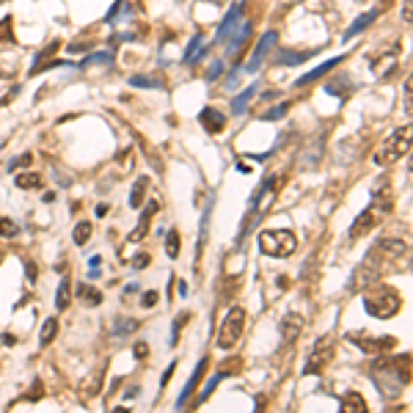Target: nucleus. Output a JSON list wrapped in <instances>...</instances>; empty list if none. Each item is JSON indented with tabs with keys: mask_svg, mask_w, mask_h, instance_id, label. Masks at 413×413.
Masks as SVG:
<instances>
[{
	"mask_svg": "<svg viewBox=\"0 0 413 413\" xmlns=\"http://www.w3.org/2000/svg\"><path fill=\"white\" fill-rule=\"evenodd\" d=\"M411 356H394V358H386V353H380L377 361L369 364V375L377 386V391L383 394V400H397L403 394V386L411 383Z\"/></svg>",
	"mask_w": 413,
	"mask_h": 413,
	"instance_id": "obj_1",
	"label": "nucleus"
},
{
	"mask_svg": "<svg viewBox=\"0 0 413 413\" xmlns=\"http://www.w3.org/2000/svg\"><path fill=\"white\" fill-rule=\"evenodd\" d=\"M364 309H367L369 317L389 320V317H394L403 309V298H400V292L394 287L375 281V287L364 295Z\"/></svg>",
	"mask_w": 413,
	"mask_h": 413,
	"instance_id": "obj_2",
	"label": "nucleus"
},
{
	"mask_svg": "<svg viewBox=\"0 0 413 413\" xmlns=\"http://www.w3.org/2000/svg\"><path fill=\"white\" fill-rule=\"evenodd\" d=\"M411 140H413V127L411 124H405V127H400L394 136L389 138L377 152H375V166H380V168H386V166H394V163H400L408 152H411Z\"/></svg>",
	"mask_w": 413,
	"mask_h": 413,
	"instance_id": "obj_3",
	"label": "nucleus"
},
{
	"mask_svg": "<svg viewBox=\"0 0 413 413\" xmlns=\"http://www.w3.org/2000/svg\"><path fill=\"white\" fill-rule=\"evenodd\" d=\"M259 248L265 256L273 259H287L298 248V237L289 229H265L259 234Z\"/></svg>",
	"mask_w": 413,
	"mask_h": 413,
	"instance_id": "obj_4",
	"label": "nucleus"
},
{
	"mask_svg": "<svg viewBox=\"0 0 413 413\" xmlns=\"http://www.w3.org/2000/svg\"><path fill=\"white\" fill-rule=\"evenodd\" d=\"M386 256L377 251V248H372L367 254V259L353 270V278H350V284H347V289L350 292H361V289H367L369 284H375L380 275H383V268H386Z\"/></svg>",
	"mask_w": 413,
	"mask_h": 413,
	"instance_id": "obj_5",
	"label": "nucleus"
},
{
	"mask_svg": "<svg viewBox=\"0 0 413 413\" xmlns=\"http://www.w3.org/2000/svg\"><path fill=\"white\" fill-rule=\"evenodd\" d=\"M245 320H248V314H245L242 306L229 309L226 317H224V322H221V328H218L215 345H218L221 350H234L237 342H240V336H242V331H245Z\"/></svg>",
	"mask_w": 413,
	"mask_h": 413,
	"instance_id": "obj_6",
	"label": "nucleus"
},
{
	"mask_svg": "<svg viewBox=\"0 0 413 413\" xmlns=\"http://www.w3.org/2000/svg\"><path fill=\"white\" fill-rule=\"evenodd\" d=\"M333 356H336V342L328 333V336H322L320 342L314 345V350H312V356H309V361L303 367V375H320V372H325L333 364Z\"/></svg>",
	"mask_w": 413,
	"mask_h": 413,
	"instance_id": "obj_7",
	"label": "nucleus"
},
{
	"mask_svg": "<svg viewBox=\"0 0 413 413\" xmlns=\"http://www.w3.org/2000/svg\"><path fill=\"white\" fill-rule=\"evenodd\" d=\"M347 339L356 342V347H361V350L369 353V356H380V353H389V350L397 347V339H394V336H369L367 331H361V333H350Z\"/></svg>",
	"mask_w": 413,
	"mask_h": 413,
	"instance_id": "obj_8",
	"label": "nucleus"
},
{
	"mask_svg": "<svg viewBox=\"0 0 413 413\" xmlns=\"http://www.w3.org/2000/svg\"><path fill=\"white\" fill-rule=\"evenodd\" d=\"M397 69H400V45H394L389 52H383V55H377V58L372 61V75L380 78V80L391 78Z\"/></svg>",
	"mask_w": 413,
	"mask_h": 413,
	"instance_id": "obj_9",
	"label": "nucleus"
},
{
	"mask_svg": "<svg viewBox=\"0 0 413 413\" xmlns=\"http://www.w3.org/2000/svg\"><path fill=\"white\" fill-rule=\"evenodd\" d=\"M380 210H377V204H372V207H367L364 212H358V218L353 221V226H350V240H361L364 234H369V231L377 226V221H380Z\"/></svg>",
	"mask_w": 413,
	"mask_h": 413,
	"instance_id": "obj_10",
	"label": "nucleus"
},
{
	"mask_svg": "<svg viewBox=\"0 0 413 413\" xmlns=\"http://www.w3.org/2000/svg\"><path fill=\"white\" fill-rule=\"evenodd\" d=\"M389 262H403V259H408V254H411V248H408V242H403V240H394V237H386V240H380L377 245H375Z\"/></svg>",
	"mask_w": 413,
	"mask_h": 413,
	"instance_id": "obj_11",
	"label": "nucleus"
},
{
	"mask_svg": "<svg viewBox=\"0 0 413 413\" xmlns=\"http://www.w3.org/2000/svg\"><path fill=\"white\" fill-rule=\"evenodd\" d=\"M198 122H201V127H204L210 136H218V133L226 130V116H224L218 108H204V110L198 113Z\"/></svg>",
	"mask_w": 413,
	"mask_h": 413,
	"instance_id": "obj_12",
	"label": "nucleus"
},
{
	"mask_svg": "<svg viewBox=\"0 0 413 413\" xmlns=\"http://www.w3.org/2000/svg\"><path fill=\"white\" fill-rule=\"evenodd\" d=\"M242 11H245V3H234V6H231V11L226 14V20H224L221 28H218V42H221V45L229 42V36L234 34V28L242 22Z\"/></svg>",
	"mask_w": 413,
	"mask_h": 413,
	"instance_id": "obj_13",
	"label": "nucleus"
},
{
	"mask_svg": "<svg viewBox=\"0 0 413 413\" xmlns=\"http://www.w3.org/2000/svg\"><path fill=\"white\" fill-rule=\"evenodd\" d=\"M207 364H210V361H207V356H204V358H201V361L196 364V372L190 375L187 386H184L182 394H180V400H177V408H184V405L190 403V397L196 394V389H198V383H201V377H204V372H207Z\"/></svg>",
	"mask_w": 413,
	"mask_h": 413,
	"instance_id": "obj_14",
	"label": "nucleus"
},
{
	"mask_svg": "<svg viewBox=\"0 0 413 413\" xmlns=\"http://www.w3.org/2000/svg\"><path fill=\"white\" fill-rule=\"evenodd\" d=\"M278 331H281L284 345H292L303 331V317L300 314H284V320L278 322Z\"/></svg>",
	"mask_w": 413,
	"mask_h": 413,
	"instance_id": "obj_15",
	"label": "nucleus"
},
{
	"mask_svg": "<svg viewBox=\"0 0 413 413\" xmlns=\"http://www.w3.org/2000/svg\"><path fill=\"white\" fill-rule=\"evenodd\" d=\"M160 210V201H149L146 207H143V212H140V221H138V226L133 229L130 234V242H138V240H143L146 237V231H149V224H152V218H154V212Z\"/></svg>",
	"mask_w": 413,
	"mask_h": 413,
	"instance_id": "obj_16",
	"label": "nucleus"
},
{
	"mask_svg": "<svg viewBox=\"0 0 413 413\" xmlns=\"http://www.w3.org/2000/svg\"><path fill=\"white\" fill-rule=\"evenodd\" d=\"M372 201H380L383 215L391 210V182H389V177H383V180H377L372 184Z\"/></svg>",
	"mask_w": 413,
	"mask_h": 413,
	"instance_id": "obj_17",
	"label": "nucleus"
},
{
	"mask_svg": "<svg viewBox=\"0 0 413 413\" xmlns=\"http://www.w3.org/2000/svg\"><path fill=\"white\" fill-rule=\"evenodd\" d=\"M275 45V31H268L265 36H262V42L256 45L254 50V58H251V64H248V72H256L262 64H265V58H268V50Z\"/></svg>",
	"mask_w": 413,
	"mask_h": 413,
	"instance_id": "obj_18",
	"label": "nucleus"
},
{
	"mask_svg": "<svg viewBox=\"0 0 413 413\" xmlns=\"http://www.w3.org/2000/svg\"><path fill=\"white\" fill-rule=\"evenodd\" d=\"M58 50V42H52L50 47H45L39 55H36V61H34V66H31V75H39V72H45V69H52V66H64L66 61H50V55Z\"/></svg>",
	"mask_w": 413,
	"mask_h": 413,
	"instance_id": "obj_19",
	"label": "nucleus"
},
{
	"mask_svg": "<svg viewBox=\"0 0 413 413\" xmlns=\"http://www.w3.org/2000/svg\"><path fill=\"white\" fill-rule=\"evenodd\" d=\"M342 61H345V55H336V58H331V61H325V64H320V66H317V69H312V72H309V75H303V78H300V80H298V83H295V86H298V89H300V86H309V83H314V80H320L322 75H328V72H331V69H333V66H339V64H342Z\"/></svg>",
	"mask_w": 413,
	"mask_h": 413,
	"instance_id": "obj_20",
	"label": "nucleus"
},
{
	"mask_svg": "<svg viewBox=\"0 0 413 413\" xmlns=\"http://www.w3.org/2000/svg\"><path fill=\"white\" fill-rule=\"evenodd\" d=\"M377 17H380V11H377V8H375V11H367V14H361V17H358V20H356V22H353V25H350L347 31H345V36H342V39H345V42L356 39L358 34H364V31H367L369 25H372V22L377 20Z\"/></svg>",
	"mask_w": 413,
	"mask_h": 413,
	"instance_id": "obj_21",
	"label": "nucleus"
},
{
	"mask_svg": "<svg viewBox=\"0 0 413 413\" xmlns=\"http://www.w3.org/2000/svg\"><path fill=\"white\" fill-rule=\"evenodd\" d=\"M20 72V55L17 52H0V80H14Z\"/></svg>",
	"mask_w": 413,
	"mask_h": 413,
	"instance_id": "obj_22",
	"label": "nucleus"
},
{
	"mask_svg": "<svg viewBox=\"0 0 413 413\" xmlns=\"http://www.w3.org/2000/svg\"><path fill=\"white\" fill-rule=\"evenodd\" d=\"M75 295H78V300H80L83 306H99V303H102V292H99L96 287H92V284H78Z\"/></svg>",
	"mask_w": 413,
	"mask_h": 413,
	"instance_id": "obj_23",
	"label": "nucleus"
},
{
	"mask_svg": "<svg viewBox=\"0 0 413 413\" xmlns=\"http://www.w3.org/2000/svg\"><path fill=\"white\" fill-rule=\"evenodd\" d=\"M342 411L345 413H367V400L358 391H347L342 397Z\"/></svg>",
	"mask_w": 413,
	"mask_h": 413,
	"instance_id": "obj_24",
	"label": "nucleus"
},
{
	"mask_svg": "<svg viewBox=\"0 0 413 413\" xmlns=\"http://www.w3.org/2000/svg\"><path fill=\"white\" fill-rule=\"evenodd\" d=\"M273 187H275V177H270V174H268V177H265L262 182H259V187L254 190V196L248 198V210H251V212H256L259 201H262V198H265V196H268V193H270Z\"/></svg>",
	"mask_w": 413,
	"mask_h": 413,
	"instance_id": "obj_25",
	"label": "nucleus"
},
{
	"mask_svg": "<svg viewBox=\"0 0 413 413\" xmlns=\"http://www.w3.org/2000/svg\"><path fill=\"white\" fill-rule=\"evenodd\" d=\"M309 58H314V52H292V50H287V52H278V61L275 64H281V66H298V64H303Z\"/></svg>",
	"mask_w": 413,
	"mask_h": 413,
	"instance_id": "obj_26",
	"label": "nucleus"
},
{
	"mask_svg": "<svg viewBox=\"0 0 413 413\" xmlns=\"http://www.w3.org/2000/svg\"><path fill=\"white\" fill-rule=\"evenodd\" d=\"M14 184L20 187V190H39L45 180H42V174H17L14 177Z\"/></svg>",
	"mask_w": 413,
	"mask_h": 413,
	"instance_id": "obj_27",
	"label": "nucleus"
},
{
	"mask_svg": "<svg viewBox=\"0 0 413 413\" xmlns=\"http://www.w3.org/2000/svg\"><path fill=\"white\" fill-rule=\"evenodd\" d=\"M254 94H256V86H251V89H245L242 94H237V96H234V102H231V113L242 116V113H245V108H248V102L254 99Z\"/></svg>",
	"mask_w": 413,
	"mask_h": 413,
	"instance_id": "obj_28",
	"label": "nucleus"
},
{
	"mask_svg": "<svg viewBox=\"0 0 413 413\" xmlns=\"http://www.w3.org/2000/svg\"><path fill=\"white\" fill-rule=\"evenodd\" d=\"M146 187H149V177H138V182L133 184V193H130V207H133V210H138V207L143 204Z\"/></svg>",
	"mask_w": 413,
	"mask_h": 413,
	"instance_id": "obj_29",
	"label": "nucleus"
},
{
	"mask_svg": "<svg viewBox=\"0 0 413 413\" xmlns=\"http://www.w3.org/2000/svg\"><path fill=\"white\" fill-rule=\"evenodd\" d=\"M130 86H136V89H166V83L160 78H149V75H133Z\"/></svg>",
	"mask_w": 413,
	"mask_h": 413,
	"instance_id": "obj_30",
	"label": "nucleus"
},
{
	"mask_svg": "<svg viewBox=\"0 0 413 413\" xmlns=\"http://www.w3.org/2000/svg\"><path fill=\"white\" fill-rule=\"evenodd\" d=\"M69 278H61V284H58V292H55V309L58 312H64V309H69Z\"/></svg>",
	"mask_w": 413,
	"mask_h": 413,
	"instance_id": "obj_31",
	"label": "nucleus"
},
{
	"mask_svg": "<svg viewBox=\"0 0 413 413\" xmlns=\"http://www.w3.org/2000/svg\"><path fill=\"white\" fill-rule=\"evenodd\" d=\"M180 245H182L180 231L171 229L168 234H166V254H168V259H177V256H180Z\"/></svg>",
	"mask_w": 413,
	"mask_h": 413,
	"instance_id": "obj_32",
	"label": "nucleus"
},
{
	"mask_svg": "<svg viewBox=\"0 0 413 413\" xmlns=\"http://www.w3.org/2000/svg\"><path fill=\"white\" fill-rule=\"evenodd\" d=\"M55 333H58V320H55V317H50V320H45V325H42L39 345H42V347H47V345L55 339Z\"/></svg>",
	"mask_w": 413,
	"mask_h": 413,
	"instance_id": "obj_33",
	"label": "nucleus"
},
{
	"mask_svg": "<svg viewBox=\"0 0 413 413\" xmlns=\"http://www.w3.org/2000/svg\"><path fill=\"white\" fill-rule=\"evenodd\" d=\"M198 47H201V34H196L190 39V45L184 50V64H196L198 58H204V52H198Z\"/></svg>",
	"mask_w": 413,
	"mask_h": 413,
	"instance_id": "obj_34",
	"label": "nucleus"
},
{
	"mask_svg": "<svg viewBox=\"0 0 413 413\" xmlns=\"http://www.w3.org/2000/svg\"><path fill=\"white\" fill-rule=\"evenodd\" d=\"M72 237H75L78 245H86V242L92 240V224H89V221H80V224L75 226V231H72Z\"/></svg>",
	"mask_w": 413,
	"mask_h": 413,
	"instance_id": "obj_35",
	"label": "nucleus"
},
{
	"mask_svg": "<svg viewBox=\"0 0 413 413\" xmlns=\"http://www.w3.org/2000/svg\"><path fill=\"white\" fill-rule=\"evenodd\" d=\"M20 234V224L11 221V218H0V237L3 240H14Z\"/></svg>",
	"mask_w": 413,
	"mask_h": 413,
	"instance_id": "obj_36",
	"label": "nucleus"
},
{
	"mask_svg": "<svg viewBox=\"0 0 413 413\" xmlns=\"http://www.w3.org/2000/svg\"><path fill=\"white\" fill-rule=\"evenodd\" d=\"M133 331H138V320H130V317H122V320H116V325H113V333L116 336H130Z\"/></svg>",
	"mask_w": 413,
	"mask_h": 413,
	"instance_id": "obj_37",
	"label": "nucleus"
},
{
	"mask_svg": "<svg viewBox=\"0 0 413 413\" xmlns=\"http://www.w3.org/2000/svg\"><path fill=\"white\" fill-rule=\"evenodd\" d=\"M3 42H14V20H11V14H6L0 20V45Z\"/></svg>",
	"mask_w": 413,
	"mask_h": 413,
	"instance_id": "obj_38",
	"label": "nucleus"
},
{
	"mask_svg": "<svg viewBox=\"0 0 413 413\" xmlns=\"http://www.w3.org/2000/svg\"><path fill=\"white\" fill-rule=\"evenodd\" d=\"M187 320H190V312H182V314H177V320H174V325H171V347L180 342V333H182V328L187 325Z\"/></svg>",
	"mask_w": 413,
	"mask_h": 413,
	"instance_id": "obj_39",
	"label": "nucleus"
},
{
	"mask_svg": "<svg viewBox=\"0 0 413 413\" xmlns=\"http://www.w3.org/2000/svg\"><path fill=\"white\" fill-rule=\"evenodd\" d=\"M34 163V157H31V152H25V154H20V157H14L11 163H8V168L6 171H11V174H17L20 168H28Z\"/></svg>",
	"mask_w": 413,
	"mask_h": 413,
	"instance_id": "obj_40",
	"label": "nucleus"
},
{
	"mask_svg": "<svg viewBox=\"0 0 413 413\" xmlns=\"http://www.w3.org/2000/svg\"><path fill=\"white\" fill-rule=\"evenodd\" d=\"M289 108H292V105H289V102H281V105H275L273 110H268V113H265V116H262V119H265V122H275V119H284V116H287V110H289Z\"/></svg>",
	"mask_w": 413,
	"mask_h": 413,
	"instance_id": "obj_41",
	"label": "nucleus"
},
{
	"mask_svg": "<svg viewBox=\"0 0 413 413\" xmlns=\"http://www.w3.org/2000/svg\"><path fill=\"white\" fill-rule=\"evenodd\" d=\"M157 300H160V295H157L154 289H149V292H143V300H140V303H143V309H154Z\"/></svg>",
	"mask_w": 413,
	"mask_h": 413,
	"instance_id": "obj_42",
	"label": "nucleus"
},
{
	"mask_svg": "<svg viewBox=\"0 0 413 413\" xmlns=\"http://www.w3.org/2000/svg\"><path fill=\"white\" fill-rule=\"evenodd\" d=\"M122 6H124V0H116V3L110 6V11L105 14V22H113V20L119 17V11H122Z\"/></svg>",
	"mask_w": 413,
	"mask_h": 413,
	"instance_id": "obj_43",
	"label": "nucleus"
},
{
	"mask_svg": "<svg viewBox=\"0 0 413 413\" xmlns=\"http://www.w3.org/2000/svg\"><path fill=\"white\" fill-rule=\"evenodd\" d=\"M149 262H152L149 254H138L136 259H133V268H136V270H143V268H149Z\"/></svg>",
	"mask_w": 413,
	"mask_h": 413,
	"instance_id": "obj_44",
	"label": "nucleus"
},
{
	"mask_svg": "<svg viewBox=\"0 0 413 413\" xmlns=\"http://www.w3.org/2000/svg\"><path fill=\"white\" fill-rule=\"evenodd\" d=\"M133 353H136V358H140V361H143V358L149 356V347H146V342H138L136 347H133Z\"/></svg>",
	"mask_w": 413,
	"mask_h": 413,
	"instance_id": "obj_45",
	"label": "nucleus"
},
{
	"mask_svg": "<svg viewBox=\"0 0 413 413\" xmlns=\"http://www.w3.org/2000/svg\"><path fill=\"white\" fill-rule=\"evenodd\" d=\"M221 69H224V64H221V61H215V64H212V69H210V72H207V80H210V83H212V80H215V78H218V75H221Z\"/></svg>",
	"mask_w": 413,
	"mask_h": 413,
	"instance_id": "obj_46",
	"label": "nucleus"
},
{
	"mask_svg": "<svg viewBox=\"0 0 413 413\" xmlns=\"http://www.w3.org/2000/svg\"><path fill=\"white\" fill-rule=\"evenodd\" d=\"M405 113L411 116V80H405Z\"/></svg>",
	"mask_w": 413,
	"mask_h": 413,
	"instance_id": "obj_47",
	"label": "nucleus"
},
{
	"mask_svg": "<svg viewBox=\"0 0 413 413\" xmlns=\"http://www.w3.org/2000/svg\"><path fill=\"white\" fill-rule=\"evenodd\" d=\"M174 369H177V361H174V364H168V369H166V375H163V380H160V386H168V380H171Z\"/></svg>",
	"mask_w": 413,
	"mask_h": 413,
	"instance_id": "obj_48",
	"label": "nucleus"
},
{
	"mask_svg": "<svg viewBox=\"0 0 413 413\" xmlns=\"http://www.w3.org/2000/svg\"><path fill=\"white\" fill-rule=\"evenodd\" d=\"M25 270H28V275H31L28 281H36V265H34V262H28V259H25Z\"/></svg>",
	"mask_w": 413,
	"mask_h": 413,
	"instance_id": "obj_49",
	"label": "nucleus"
},
{
	"mask_svg": "<svg viewBox=\"0 0 413 413\" xmlns=\"http://www.w3.org/2000/svg\"><path fill=\"white\" fill-rule=\"evenodd\" d=\"M403 20L411 22V0H405V11H403Z\"/></svg>",
	"mask_w": 413,
	"mask_h": 413,
	"instance_id": "obj_50",
	"label": "nucleus"
},
{
	"mask_svg": "<svg viewBox=\"0 0 413 413\" xmlns=\"http://www.w3.org/2000/svg\"><path fill=\"white\" fill-rule=\"evenodd\" d=\"M105 215H108V204H99L96 207V218H105Z\"/></svg>",
	"mask_w": 413,
	"mask_h": 413,
	"instance_id": "obj_51",
	"label": "nucleus"
},
{
	"mask_svg": "<svg viewBox=\"0 0 413 413\" xmlns=\"http://www.w3.org/2000/svg\"><path fill=\"white\" fill-rule=\"evenodd\" d=\"M99 265H102V259H99V256H92V259H89V268H99Z\"/></svg>",
	"mask_w": 413,
	"mask_h": 413,
	"instance_id": "obj_52",
	"label": "nucleus"
},
{
	"mask_svg": "<svg viewBox=\"0 0 413 413\" xmlns=\"http://www.w3.org/2000/svg\"><path fill=\"white\" fill-rule=\"evenodd\" d=\"M42 198H45L47 204H50V201H55V193H52V190H50V193H45V196H42Z\"/></svg>",
	"mask_w": 413,
	"mask_h": 413,
	"instance_id": "obj_53",
	"label": "nucleus"
},
{
	"mask_svg": "<svg viewBox=\"0 0 413 413\" xmlns=\"http://www.w3.org/2000/svg\"><path fill=\"white\" fill-rule=\"evenodd\" d=\"M180 295H182V298L187 295V284H184V281H180Z\"/></svg>",
	"mask_w": 413,
	"mask_h": 413,
	"instance_id": "obj_54",
	"label": "nucleus"
},
{
	"mask_svg": "<svg viewBox=\"0 0 413 413\" xmlns=\"http://www.w3.org/2000/svg\"><path fill=\"white\" fill-rule=\"evenodd\" d=\"M3 259H6V251H3V248H0V262H3Z\"/></svg>",
	"mask_w": 413,
	"mask_h": 413,
	"instance_id": "obj_55",
	"label": "nucleus"
},
{
	"mask_svg": "<svg viewBox=\"0 0 413 413\" xmlns=\"http://www.w3.org/2000/svg\"><path fill=\"white\" fill-rule=\"evenodd\" d=\"M212 3H224V0H212Z\"/></svg>",
	"mask_w": 413,
	"mask_h": 413,
	"instance_id": "obj_56",
	"label": "nucleus"
}]
</instances>
